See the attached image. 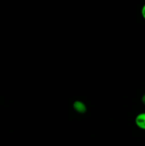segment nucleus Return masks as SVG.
<instances>
[{"label": "nucleus", "instance_id": "f257e3e1", "mask_svg": "<svg viewBox=\"0 0 145 146\" xmlns=\"http://www.w3.org/2000/svg\"><path fill=\"white\" fill-rule=\"evenodd\" d=\"M136 126L142 130H145V113H141L135 118Z\"/></svg>", "mask_w": 145, "mask_h": 146}, {"label": "nucleus", "instance_id": "f03ea898", "mask_svg": "<svg viewBox=\"0 0 145 146\" xmlns=\"http://www.w3.org/2000/svg\"><path fill=\"white\" fill-rule=\"evenodd\" d=\"M73 108L79 113H84L86 111L85 105L81 101H75L73 104Z\"/></svg>", "mask_w": 145, "mask_h": 146}, {"label": "nucleus", "instance_id": "7ed1b4c3", "mask_svg": "<svg viewBox=\"0 0 145 146\" xmlns=\"http://www.w3.org/2000/svg\"><path fill=\"white\" fill-rule=\"evenodd\" d=\"M141 13H142V16L144 19H145V4L142 7V11H141Z\"/></svg>", "mask_w": 145, "mask_h": 146}, {"label": "nucleus", "instance_id": "20e7f679", "mask_svg": "<svg viewBox=\"0 0 145 146\" xmlns=\"http://www.w3.org/2000/svg\"><path fill=\"white\" fill-rule=\"evenodd\" d=\"M142 103H143V104L145 105V94L143 96H142Z\"/></svg>", "mask_w": 145, "mask_h": 146}]
</instances>
